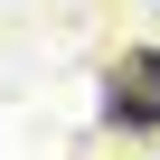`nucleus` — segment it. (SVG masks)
Instances as JSON below:
<instances>
[{"label":"nucleus","mask_w":160,"mask_h":160,"mask_svg":"<svg viewBox=\"0 0 160 160\" xmlns=\"http://www.w3.org/2000/svg\"><path fill=\"white\" fill-rule=\"evenodd\" d=\"M122 75H132V85H141V94H151V104H160V57H151V47H141V57H132V66H122Z\"/></svg>","instance_id":"obj_1"}]
</instances>
